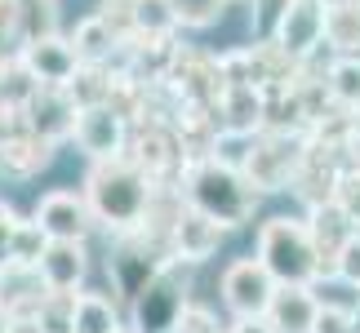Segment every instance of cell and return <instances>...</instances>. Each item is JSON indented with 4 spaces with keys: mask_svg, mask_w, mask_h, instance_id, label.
<instances>
[{
    "mask_svg": "<svg viewBox=\"0 0 360 333\" xmlns=\"http://www.w3.org/2000/svg\"><path fill=\"white\" fill-rule=\"evenodd\" d=\"M223 235H227L223 222L210 218L205 209H196V204H187V209H178L174 222H169V254L183 258L187 267H196V262H210L218 254Z\"/></svg>",
    "mask_w": 360,
    "mask_h": 333,
    "instance_id": "cell-7",
    "label": "cell"
},
{
    "mask_svg": "<svg viewBox=\"0 0 360 333\" xmlns=\"http://www.w3.org/2000/svg\"><path fill=\"white\" fill-rule=\"evenodd\" d=\"M13 222H18V214H13L5 200H0V262H5V244H9V231H13Z\"/></svg>",
    "mask_w": 360,
    "mask_h": 333,
    "instance_id": "cell-29",
    "label": "cell"
},
{
    "mask_svg": "<svg viewBox=\"0 0 360 333\" xmlns=\"http://www.w3.org/2000/svg\"><path fill=\"white\" fill-rule=\"evenodd\" d=\"M321 5H334V0H321Z\"/></svg>",
    "mask_w": 360,
    "mask_h": 333,
    "instance_id": "cell-31",
    "label": "cell"
},
{
    "mask_svg": "<svg viewBox=\"0 0 360 333\" xmlns=\"http://www.w3.org/2000/svg\"><path fill=\"white\" fill-rule=\"evenodd\" d=\"M72 333H120V311L103 294L72 298Z\"/></svg>",
    "mask_w": 360,
    "mask_h": 333,
    "instance_id": "cell-17",
    "label": "cell"
},
{
    "mask_svg": "<svg viewBox=\"0 0 360 333\" xmlns=\"http://www.w3.org/2000/svg\"><path fill=\"white\" fill-rule=\"evenodd\" d=\"M13 329H18V315H9L5 307H0V333H13Z\"/></svg>",
    "mask_w": 360,
    "mask_h": 333,
    "instance_id": "cell-30",
    "label": "cell"
},
{
    "mask_svg": "<svg viewBox=\"0 0 360 333\" xmlns=\"http://www.w3.org/2000/svg\"><path fill=\"white\" fill-rule=\"evenodd\" d=\"M325 45L338 53L360 49V0H334V5H325Z\"/></svg>",
    "mask_w": 360,
    "mask_h": 333,
    "instance_id": "cell-16",
    "label": "cell"
},
{
    "mask_svg": "<svg viewBox=\"0 0 360 333\" xmlns=\"http://www.w3.org/2000/svg\"><path fill=\"white\" fill-rule=\"evenodd\" d=\"M329 98H334L338 107L347 111H360V58H352V53H342V58L329 67V80H325Z\"/></svg>",
    "mask_w": 360,
    "mask_h": 333,
    "instance_id": "cell-20",
    "label": "cell"
},
{
    "mask_svg": "<svg viewBox=\"0 0 360 333\" xmlns=\"http://www.w3.org/2000/svg\"><path fill=\"white\" fill-rule=\"evenodd\" d=\"M5 36H22L18 0H0V40H5Z\"/></svg>",
    "mask_w": 360,
    "mask_h": 333,
    "instance_id": "cell-27",
    "label": "cell"
},
{
    "mask_svg": "<svg viewBox=\"0 0 360 333\" xmlns=\"http://www.w3.org/2000/svg\"><path fill=\"white\" fill-rule=\"evenodd\" d=\"M85 200L94 218L103 227H112L116 235L138 231L156 204V191H151V174L129 156H112V160H94L89 183H85Z\"/></svg>",
    "mask_w": 360,
    "mask_h": 333,
    "instance_id": "cell-1",
    "label": "cell"
},
{
    "mask_svg": "<svg viewBox=\"0 0 360 333\" xmlns=\"http://www.w3.org/2000/svg\"><path fill=\"white\" fill-rule=\"evenodd\" d=\"M316 315H321V298L311 294V285H276L267 325L276 333H316Z\"/></svg>",
    "mask_w": 360,
    "mask_h": 333,
    "instance_id": "cell-12",
    "label": "cell"
},
{
    "mask_svg": "<svg viewBox=\"0 0 360 333\" xmlns=\"http://www.w3.org/2000/svg\"><path fill=\"white\" fill-rule=\"evenodd\" d=\"M187 307V262L165 258L134 294V333H174Z\"/></svg>",
    "mask_w": 360,
    "mask_h": 333,
    "instance_id": "cell-4",
    "label": "cell"
},
{
    "mask_svg": "<svg viewBox=\"0 0 360 333\" xmlns=\"http://www.w3.org/2000/svg\"><path fill=\"white\" fill-rule=\"evenodd\" d=\"M316 333H360V329H356V311H352V307H338V302H321Z\"/></svg>",
    "mask_w": 360,
    "mask_h": 333,
    "instance_id": "cell-24",
    "label": "cell"
},
{
    "mask_svg": "<svg viewBox=\"0 0 360 333\" xmlns=\"http://www.w3.org/2000/svg\"><path fill=\"white\" fill-rule=\"evenodd\" d=\"M36 222L49 231V240H85L94 227V209L76 191H49L36 204Z\"/></svg>",
    "mask_w": 360,
    "mask_h": 333,
    "instance_id": "cell-11",
    "label": "cell"
},
{
    "mask_svg": "<svg viewBox=\"0 0 360 333\" xmlns=\"http://www.w3.org/2000/svg\"><path fill=\"white\" fill-rule=\"evenodd\" d=\"M85 271H89L85 240H49V249L40 254V275H45V285L58 289V294H72V289L85 280Z\"/></svg>",
    "mask_w": 360,
    "mask_h": 333,
    "instance_id": "cell-14",
    "label": "cell"
},
{
    "mask_svg": "<svg viewBox=\"0 0 360 333\" xmlns=\"http://www.w3.org/2000/svg\"><path fill=\"white\" fill-rule=\"evenodd\" d=\"M258 258L281 285H311L321 275H334V262L321 258L307 222L276 214L258 227Z\"/></svg>",
    "mask_w": 360,
    "mask_h": 333,
    "instance_id": "cell-3",
    "label": "cell"
},
{
    "mask_svg": "<svg viewBox=\"0 0 360 333\" xmlns=\"http://www.w3.org/2000/svg\"><path fill=\"white\" fill-rule=\"evenodd\" d=\"M325 40V5L321 0H285L276 13V45L294 63H307Z\"/></svg>",
    "mask_w": 360,
    "mask_h": 333,
    "instance_id": "cell-6",
    "label": "cell"
},
{
    "mask_svg": "<svg viewBox=\"0 0 360 333\" xmlns=\"http://www.w3.org/2000/svg\"><path fill=\"white\" fill-rule=\"evenodd\" d=\"M18 67L32 85H67L80 72V53L63 36H40V40H22Z\"/></svg>",
    "mask_w": 360,
    "mask_h": 333,
    "instance_id": "cell-8",
    "label": "cell"
},
{
    "mask_svg": "<svg viewBox=\"0 0 360 333\" xmlns=\"http://www.w3.org/2000/svg\"><path fill=\"white\" fill-rule=\"evenodd\" d=\"M334 275L338 280H347L352 289H360V231L347 235V244L338 249V258H334Z\"/></svg>",
    "mask_w": 360,
    "mask_h": 333,
    "instance_id": "cell-25",
    "label": "cell"
},
{
    "mask_svg": "<svg viewBox=\"0 0 360 333\" xmlns=\"http://www.w3.org/2000/svg\"><path fill=\"white\" fill-rule=\"evenodd\" d=\"M231 333H276L267 325V315H240L236 325H231Z\"/></svg>",
    "mask_w": 360,
    "mask_h": 333,
    "instance_id": "cell-28",
    "label": "cell"
},
{
    "mask_svg": "<svg viewBox=\"0 0 360 333\" xmlns=\"http://www.w3.org/2000/svg\"><path fill=\"white\" fill-rule=\"evenodd\" d=\"M276 285L281 280L262 267V258H236L223 271V302L236 311V320L240 315H267Z\"/></svg>",
    "mask_w": 360,
    "mask_h": 333,
    "instance_id": "cell-5",
    "label": "cell"
},
{
    "mask_svg": "<svg viewBox=\"0 0 360 333\" xmlns=\"http://www.w3.org/2000/svg\"><path fill=\"white\" fill-rule=\"evenodd\" d=\"M334 204L352 218V227H360V164H342V169H338Z\"/></svg>",
    "mask_w": 360,
    "mask_h": 333,
    "instance_id": "cell-22",
    "label": "cell"
},
{
    "mask_svg": "<svg viewBox=\"0 0 360 333\" xmlns=\"http://www.w3.org/2000/svg\"><path fill=\"white\" fill-rule=\"evenodd\" d=\"M72 45H76V53H80V63H103L107 53L120 45V36L112 32V27H107L103 13H94V18H85V22L76 27Z\"/></svg>",
    "mask_w": 360,
    "mask_h": 333,
    "instance_id": "cell-19",
    "label": "cell"
},
{
    "mask_svg": "<svg viewBox=\"0 0 360 333\" xmlns=\"http://www.w3.org/2000/svg\"><path fill=\"white\" fill-rule=\"evenodd\" d=\"M72 138L80 143L89 160H112L124 156V116L112 103H94V107H76V129Z\"/></svg>",
    "mask_w": 360,
    "mask_h": 333,
    "instance_id": "cell-9",
    "label": "cell"
},
{
    "mask_svg": "<svg viewBox=\"0 0 360 333\" xmlns=\"http://www.w3.org/2000/svg\"><path fill=\"white\" fill-rule=\"evenodd\" d=\"M307 231H311L316 249H321V258H325V262H334V258H338V249L347 244V235H352L356 227H352V218L342 214L334 200H321V204H311V222H307Z\"/></svg>",
    "mask_w": 360,
    "mask_h": 333,
    "instance_id": "cell-15",
    "label": "cell"
},
{
    "mask_svg": "<svg viewBox=\"0 0 360 333\" xmlns=\"http://www.w3.org/2000/svg\"><path fill=\"white\" fill-rule=\"evenodd\" d=\"M258 196L262 191L245 178V169H236V164H227L218 156L187 169V204H196V209H205L210 218H218L227 231L245 227V222L254 218Z\"/></svg>",
    "mask_w": 360,
    "mask_h": 333,
    "instance_id": "cell-2",
    "label": "cell"
},
{
    "mask_svg": "<svg viewBox=\"0 0 360 333\" xmlns=\"http://www.w3.org/2000/svg\"><path fill=\"white\" fill-rule=\"evenodd\" d=\"M53 160V138L36 129H9L0 138V169L13 178H32Z\"/></svg>",
    "mask_w": 360,
    "mask_h": 333,
    "instance_id": "cell-13",
    "label": "cell"
},
{
    "mask_svg": "<svg viewBox=\"0 0 360 333\" xmlns=\"http://www.w3.org/2000/svg\"><path fill=\"white\" fill-rule=\"evenodd\" d=\"M22 124L45 138H72L76 129V103L63 85H32V93L22 98Z\"/></svg>",
    "mask_w": 360,
    "mask_h": 333,
    "instance_id": "cell-10",
    "label": "cell"
},
{
    "mask_svg": "<svg viewBox=\"0 0 360 333\" xmlns=\"http://www.w3.org/2000/svg\"><path fill=\"white\" fill-rule=\"evenodd\" d=\"M223 5H227V0H169L174 22H183V27H210V22H218Z\"/></svg>",
    "mask_w": 360,
    "mask_h": 333,
    "instance_id": "cell-23",
    "label": "cell"
},
{
    "mask_svg": "<svg viewBox=\"0 0 360 333\" xmlns=\"http://www.w3.org/2000/svg\"><path fill=\"white\" fill-rule=\"evenodd\" d=\"M18 18H22V40L58 36V0H18Z\"/></svg>",
    "mask_w": 360,
    "mask_h": 333,
    "instance_id": "cell-21",
    "label": "cell"
},
{
    "mask_svg": "<svg viewBox=\"0 0 360 333\" xmlns=\"http://www.w3.org/2000/svg\"><path fill=\"white\" fill-rule=\"evenodd\" d=\"M49 249V231L40 227L36 218H18L9 231V244H5V258L9 262H22V267H40V254Z\"/></svg>",
    "mask_w": 360,
    "mask_h": 333,
    "instance_id": "cell-18",
    "label": "cell"
},
{
    "mask_svg": "<svg viewBox=\"0 0 360 333\" xmlns=\"http://www.w3.org/2000/svg\"><path fill=\"white\" fill-rule=\"evenodd\" d=\"M174 333H218V320H214V311H205V307H183V315H178V325Z\"/></svg>",
    "mask_w": 360,
    "mask_h": 333,
    "instance_id": "cell-26",
    "label": "cell"
}]
</instances>
